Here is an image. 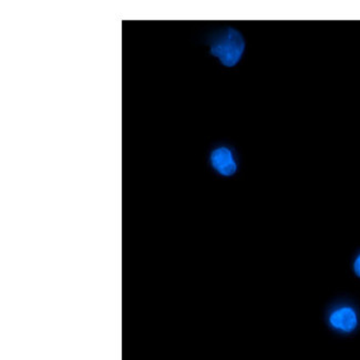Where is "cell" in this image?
<instances>
[{
  "label": "cell",
  "instance_id": "6da1fadb",
  "mask_svg": "<svg viewBox=\"0 0 360 360\" xmlns=\"http://www.w3.org/2000/svg\"><path fill=\"white\" fill-rule=\"evenodd\" d=\"M207 44L210 53L225 67H234L240 63L245 51V40L234 28H225L211 34Z\"/></svg>",
  "mask_w": 360,
  "mask_h": 360
},
{
  "label": "cell",
  "instance_id": "7a4b0ae2",
  "mask_svg": "<svg viewBox=\"0 0 360 360\" xmlns=\"http://www.w3.org/2000/svg\"><path fill=\"white\" fill-rule=\"evenodd\" d=\"M211 165L221 175L231 176L238 170V165L230 149L217 148L211 153Z\"/></svg>",
  "mask_w": 360,
  "mask_h": 360
},
{
  "label": "cell",
  "instance_id": "3957f363",
  "mask_svg": "<svg viewBox=\"0 0 360 360\" xmlns=\"http://www.w3.org/2000/svg\"><path fill=\"white\" fill-rule=\"evenodd\" d=\"M330 323L336 328L342 329L345 332H352L357 325V316L350 308H342L330 316Z\"/></svg>",
  "mask_w": 360,
  "mask_h": 360
},
{
  "label": "cell",
  "instance_id": "277c9868",
  "mask_svg": "<svg viewBox=\"0 0 360 360\" xmlns=\"http://www.w3.org/2000/svg\"><path fill=\"white\" fill-rule=\"evenodd\" d=\"M355 271L358 275L360 276V256L358 257L357 261L355 263Z\"/></svg>",
  "mask_w": 360,
  "mask_h": 360
}]
</instances>
